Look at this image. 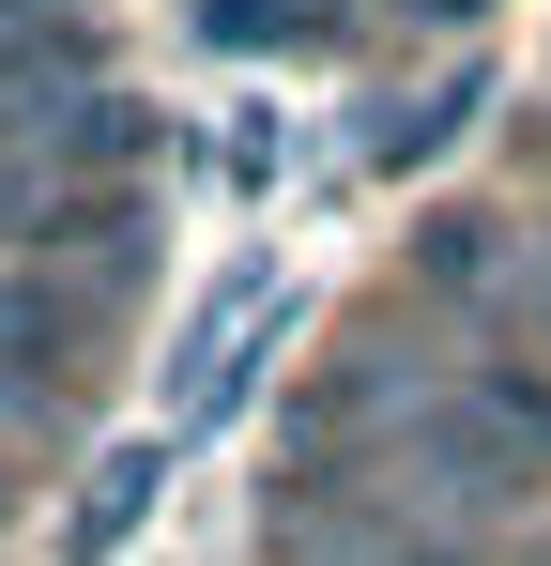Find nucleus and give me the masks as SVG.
<instances>
[{
	"label": "nucleus",
	"instance_id": "obj_1",
	"mask_svg": "<svg viewBox=\"0 0 551 566\" xmlns=\"http://www.w3.org/2000/svg\"><path fill=\"white\" fill-rule=\"evenodd\" d=\"M521 214H490V199H429L414 214V291L459 306V322H506V291H521Z\"/></svg>",
	"mask_w": 551,
	"mask_h": 566
},
{
	"label": "nucleus",
	"instance_id": "obj_2",
	"mask_svg": "<svg viewBox=\"0 0 551 566\" xmlns=\"http://www.w3.org/2000/svg\"><path fill=\"white\" fill-rule=\"evenodd\" d=\"M459 382H475V413L551 474V368H537V353H490V337H475V368H459Z\"/></svg>",
	"mask_w": 551,
	"mask_h": 566
},
{
	"label": "nucleus",
	"instance_id": "obj_3",
	"mask_svg": "<svg viewBox=\"0 0 551 566\" xmlns=\"http://www.w3.org/2000/svg\"><path fill=\"white\" fill-rule=\"evenodd\" d=\"M184 31H199V46H246V62H261V46H322L337 15H322V0H184Z\"/></svg>",
	"mask_w": 551,
	"mask_h": 566
},
{
	"label": "nucleus",
	"instance_id": "obj_4",
	"mask_svg": "<svg viewBox=\"0 0 551 566\" xmlns=\"http://www.w3.org/2000/svg\"><path fill=\"white\" fill-rule=\"evenodd\" d=\"M154 474H169V444H123V460L92 474V505H77V552H107V536H138V505H154Z\"/></svg>",
	"mask_w": 551,
	"mask_h": 566
},
{
	"label": "nucleus",
	"instance_id": "obj_5",
	"mask_svg": "<svg viewBox=\"0 0 551 566\" xmlns=\"http://www.w3.org/2000/svg\"><path fill=\"white\" fill-rule=\"evenodd\" d=\"M475 107H490V93H475V77H445V93H414V107H398V123H383V169H414V154H445V138H459V123H475Z\"/></svg>",
	"mask_w": 551,
	"mask_h": 566
},
{
	"label": "nucleus",
	"instance_id": "obj_6",
	"mask_svg": "<svg viewBox=\"0 0 551 566\" xmlns=\"http://www.w3.org/2000/svg\"><path fill=\"white\" fill-rule=\"evenodd\" d=\"M490 353H537V368H551V230L521 245V291H506V322H490Z\"/></svg>",
	"mask_w": 551,
	"mask_h": 566
},
{
	"label": "nucleus",
	"instance_id": "obj_7",
	"mask_svg": "<svg viewBox=\"0 0 551 566\" xmlns=\"http://www.w3.org/2000/svg\"><path fill=\"white\" fill-rule=\"evenodd\" d=\"M62 31H92V0H0V62L15 46H62Z\"/></svg>",
	"mask_w": 551,
	"mask_h": 566
},
{
	"label": "nucleus",
	"instance_id": "obj_8",
	"mask_svg": "<svg viewBox=\"0 0 551 566\" xmlns=\"http://www.w3.org/2000/svg\"><path fill=\"white\" fill-rule=\"evenodd\" d=\"M398 15H429V31H459V15H490V0H398Z\"/></svg>",
	"mask_w": 551,
	"mask_h": 566
}]
</instances>
